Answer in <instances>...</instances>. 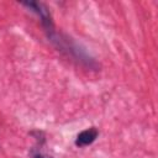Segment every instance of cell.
<instances>
[{
  "label": "cell",
  "mask_w": 158,
  "mask_h": 158,
  "mask_svg": "<svg viewBox=\"0 0 158 158\" xmlns=\"http://www.w3.org/2000/svg\"><path fill=\"white\" fill-rule=\"evenodd\" d=\"M23 6L28 7L31 11L36 12L40 19H41V23L44 27V30L47 31L48 35L53 33V21H52V16L49 10L47 9V6L42 2H37V1H30V2H22Z\"/></svg>",
  "instance_id": "6da1fadb"
},
{
  "label": "cell",
  "mask_w": 158,
  "mask_h": 158,
  "mask_svg": "<svg viewBox=\"0 0 158 158\" xmlns=\"http://www.w3.org/2000/svg\"><path fill=\"white\" fill-rule=\"evenodd\" d=\"M99 136V130L96 127H90L81 131L75 138V146L78 147H86L91 144Z\"/></svg>",
  "instance_id": "7a4b0ae2"
},
{
  "label": "cell",
  "mask_w": 158,
  "mask_h": 158,
  "mask_svg": "<svg viewBox=\"0 0 158 158\" xmlns=\"http://www.w3.org/2000/svg\"><path fill=\"white\" fill-rule=\"evenodd\" d=\"M31 157L32 158H53V157H51V156H47L46 153H43L40 148H33L32 151H31Z\"/></svg>",
  "instance_id": "3957f363"
}]
</instances>
